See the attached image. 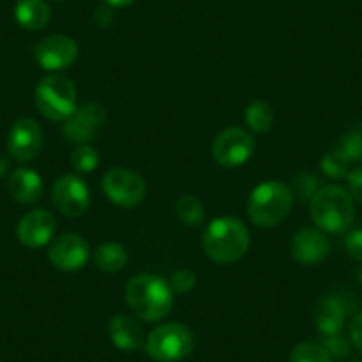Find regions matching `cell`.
<instances>
[{
	"label": "cell",
	"mask_w": 362,
	"mask_h": 362,
	"mask_svg": "<svg viewBox=\"0 0 362 362\" xmlns=\"http://www.w3.org/2000/svg\"><path fill=\"white\" fill-rule=\"evenodd\" d=\"M109 336L114 346L123 351H135L146 344L144 329L137 318L128 315H116L110 318Z\"/></svg>",
	"instance_id": "cell-17"
},
{
	"label": "cell",
	"mask_w": 362,
	"mask_h": 362,
	"mask_svg": "<svg viewBox=\"0 0 362 362\" xmlns=\"http://www.w3.org/2000/svg\"><path fill=\"white\" fill-rule=\"evenodd\" d=\"M8 167H9V160L6 158L4 155H0V177L4 176L6 170H8Z\"/></svg>",
	"instance_id": "cell-35"
},
{
	"label": "cell",
	"mask_w": 362,
	"mask_h": 362,
	"mask_svg": "<svg viewBox=\"0 0 362 362\" xmlns=\"http://www.w3.org/2000/svg\"><path fill=\"white\" fill-rule=\"evenodd\" d=\"M107 4L112 6V8H128L135 2V0H105Z\"/></svg>",
	"instance_id": "cell-34"
},
{
	"label": "cell",
	"mask_w": 362,
	"mask_h": 362,
	"mask_svg": "<svg viewBox=\"0 0 362 362\" xmlns=\"http://www.w3.org/2000/svg\"><path fill=\"white\" fill-rule=\"evenodd\" d=\"M102 189L114 204L121 208H135L146 196V183L137 173L124 167H112L102 180Z\"/></svg>",
	"instance_id": "cell-7"
},
{
	"label": "cell",
	"mask_w": 362,
	"mask_h": 362,
	"mask_svg": "<svg viewBox=\"0 0 362 362\" xmlns=\"http://www.w3.org/2000/svg\"><path fill=\"white\" fill-rule=\"evenodd\" d=\"M344 247H346V252L350 254L354 259L362 261V229H355V231H351L350 235L346 236Z\"/></svg>",
	"instance_id": "cell-30"
},
{
	"label": "cell",
	"mask_w": 362,
	"mask_h": 362,
	"mask_svg": "<svg viewBox=\"0 0 362 362\" xmlns=\"http://www.w3.org/2000/svg\"><path fill=\"white\" fill-rule=\"evenodd\" d=\"M174 291L165 279L141 274L127 284V302L132 311L146 322H158L173 309Z\"/></svg>",
	"instance_id": "cell-2"
},
{
	"label": "cell",
	"mask_w": 362,
	"mask_h": 362,
	"mask_svg": "<svg viewBox=\"0 0 362 362\" xmlns=\"http://www.w3.org/2000/svg\"><path fill=\"white\" fill-rule=\"evenodd\" d=\"M48 259L57 270L76 272L86 267L89 259V245L82 236L75 233H64L52 242L48 249Z\"/></svg>",
	"instance_id": "cell-13"
},
{
	"label": "cell",
	"mask_w": 362,
	"mask_h": 362,
	"mask_svg": "<svg viewBox=\"0 0 362 362\" xmlns=\"http://www.w3.org/2000/svg\"><path fill=\"white\" fill-rule=\"evenodd\" d=\"M89 189L75 174L61 176L52 187V203L66 217L76 218L89 208Z\"/></svg>",
	"instance_id": "cell-10"
},
{
	"label": "cell",
	"mask_w": 362,
	"mask_h": 362,
	"mask_svg": "<svg viewBox=\"0 0 362 362\" xmlns=\"http://www.w3.org/2000/svg\"><path fill=\"white\" fill-rule=\"evenodd\" d=\"M249 245V229L240 218L235 217L215 218L203 233V249L215 263H236L245 256Z\"/></svg>",
	"instance_id": "cell-1"
},
{
	"label": "cell",
	"mask_w": 362,
	"mask_h": 362,
	"mask_svg": "<svg viewBox=\"0 0 362 362\" xmlns=\"http://www.w3.org/2000/svg\"><path fill=\"white\" fill-rule=\"evenodd\" d=\"M311 218L327 233H341L354 221V197L339 185L322 187L309 201Z\"/></svg>",
	"instance_id": "cell-4"
},
{
	"label": "cell",
	"mask_w": 362,
	"mask_h": 362,
	"mask_svg": "<svg viewBox=\"0 0 362 362\" xmlns=\"http://www.w3.org/2000/svg\"><path fill=\"white\" fill-rule=\"evenodd\" d=\"M128 256L123 245L116 242H107L96 249L95 252V263L105 274H116L127 263Z\"/></svg>",
	"instance_id": "cell-20"
},
{
	"label": "cell",
	"mask_w": 362,
	"mask_h": 362,
	"mask_svg": "<svg viewBox=\"0 0 362 362\" xmlns=\"http://www.w3.org/2000/svg\"><path fill=\"white\" fill-rule=\"evenodd\" d=\"M322 170L329 177H334V180H339V177H346L350 174V162L343 158V156L337 155L336 151H329L322 158Z\"/></svg>",
	"instance_id": "cell-27"
},
{
	"label": "cell",
	"mask_w": 362,
	"mask_h": 362,
	"mask_svg": "<svg viewBox=\"0 0 362 362\" xmlns=\"http://www.w3.org/2000/svg\"><path fill=\"white\" fill-rule=\"evenodd\" d=\"M176 215L189 228H196L204 221V208L194 196H181L176 203Z\"/></svg>",
	"instance_id": "cell-23"
},
{
	"label": "cell",
	"mask_w": 362,
	"mask_h": 362,
	"mask_svg": "<svg viewBox=\"0 0 362 362\" xmlns=\"http://www.w3.org/2000/svg\"><path fill=\"white\" fill-rule=\"evenodd\" d=\"M114 20V11H112V6H100L98 9L95 11V22L98 23L100 27H107L110 25Z\"/></svg>",
	"instance_id": "cell-33"
},
{
	"label": "cell",
	"mask_w": 362,
	"mask_h": 362,
	"mask_svg": "<svg viewBox=\"0 0 362 362\" xmlns=\"http://www.w3.org/2000/svg\"><path fill=\"white\" fill-rule=\"evenodd\" d=\"M107 121V110L102 103L90 102L76 107L71 116L62 124V135L68 142L76 146L89 144L103 128Z\"/></svg>",
	"instance_id": "cell-8"
},
{
	"label": "cell",
	"mask_w": 362,
	"mask_h": 362,
	"mask_svg": "<svg viewBox=\"0 0 362 362\" xmlns=\"http://www.w3.org/2000/svg\"><path fill=\"white\" fill-rule=\"evenodd\" d=\"M351 362H362V361H351Z\"/></svg>",
	"instance_id": "cell-37"
},
{
	"label": "cell",
	"mask_w": 362,
	"mask_h": 362,
	"mask_svg": "<svg viewBox=\"0 0 362 362\" xmlns=\"http://www.w3.org/2000/svg\"><path fill=\"white\" fill-rule=\"evenodd\" d=\"M293 206L291 189L279 181H264L250 192L247 215L257 228H274L290 215Z\"/></svg>",
	"instance_id": "cell-3"
},
{
	"label": "cell",
	"mask_w": 362,
	"mask_h": 362,
	"mask_svg": "<svg viewBox=\"0 0 362 362\" xmlns=\"http://www.w3.org/2000/svg\"><path fill=\"white\" fill-rule=\"evenodd\" d=\"M350 339L351 344L357 348L358 354L362 355V311L357 313L351 320V327H350Z\"/></svg>",
	"instance_id": "cell-32"
},
{
	"label": "cell",
	"mask_w": 362,
	"mask_h": 362,
	"mask_svg": "<svg viewBox=\"0 0 362 362\" xmlns=\"http://www.w3.org/2000/svg\"><path fill=\"white\" fill-rule=\"evenodd\" d=\"M290 362H334L322 343H300L291 350Z\"/></svg>",
	"instance_id": "cell-24"
},
{
	"label": "cell",
	"mask_w": 362,
	"mask_h": 362,
	"mask_svg": "<svg viewBox=\"0 0 362 362\" xmlns=\"http://www.w3.org/2000/svg\"><path fill=\"white\" fill-rule=\"evenodd\" d=\"M348 187H350V196L354 197L357 203L362 204V167L350 170L348 174Z\"/></svg>",
	"instance_id": "cell-31"
},
{
	"label": "cell",
	"mask_w": 362,
	"mask_h": 362,
	"mask_svg": "<svg viewBox=\"0 0 362 362\" xmlns=\"http://www.w3.org/2000/svg\"><path fill=\"white\" fill-rule=\"evenodd\" d=\"M100 162L98 151L93 146L82 144L76 146L75 151L71 153V165L78 173H93Z\"/></svg>",
	"instance_id": "cell-25"
},
{
	"label": "cell",
	"mask_w": 362,
	"mask_h": 362,
	"mask_svg": "<svg viewBox=\"0 0 362 362\" xmlns=\"http://www.w3.org/2000/svg\"><path fill=\"white\" fill-rule=\"evenodd\" d=\"M358 281H361V284H362V268L358 270Z\"/></svg>",
	"instance_id": "cell-36"
},
{
	"label": "cell",
	"mask_w": 362,
	"mask_h": 362,
	"mask_svg": "<svg viewBox=\"0 0 362 362\" xmlns=\"http://www.w3.org/2000/svg\"><path fill=\"white\" fill-rule=\"evenodd\" d=\"M194 334L181 323H163L146 337V351L155 362H180L194 350Z\"/></svg>",
	"instance_id": "cell-5"
},
{
	"label": "cell",
	"mask_w": 362,
	"mask_h": 362,
	"mask_svg": "<svg viewBox=\"0 0 362 362\" xmlns=\"http://www.w3.org/2000/svg\"><path fill=\"white\" fill-rule=\"evenodd\" d=\"M355 302L346 300V295H325L316 300L313 320L322 336H330L343 330L348 313L354 311Z\"/></svg>",
	"instance_id": "cell-14"
},
{
	"label": "cell",
	"mask_w": 362,
	"mask_h": 362,
	"mask_svg": "<svg viewBox=\"0 0 362 362\" xmlns=\"http://www.w3.org/2000/svg\"><path fill=\"white\" fill-rule=\"evenodd\" d=\"M290 252L298 263L318 264L329 256L330 243L322 229L304 228L293 236L290 245Z\"/></svg>",
	"instance_id": "cell-16"
},
{
	"label": "cell",
	"mask_w": 362,
	"mask_h": 362,
	"mask_svg": "<svg viewBox=\"0 0 362 362\" xmlns=\"http://www.w3.org/2000/svg\"><path fill=\"white\" fill-rule=\"evenodd\" d=\"M320 189H322V187H320V180L315 174L302 173L293 180V190H291V194H293V199L297 197V199L300 201H311V197L315 196Z\"/></svg>",
	"instance_id": "cell-26"
},
{
	"label": "cell",
	"mask_w": 362,
	"mask_h": 362,
	"mask_svg": "<svg viewBox=\"0 0 362 362\" xmlns=\"http://www.w3.org/2000/svg\"><path fill=\"white\" fill-rule=\"evenodd\" d=\"M41 146H43V132L37 121L30 117L15 121L8 137V153L11 158L20 163L33 162L40 155Z\"/></svg>",
	"instance_id": "cell-12"
},
{
	"label": "cell",
	"mask_w": 362,
	"mask_h": 362,
	"mask_svg": "<svg viewBox=\"0 0 362 362\" xmlns=\"http://www.w3.org/2000/svg\"><path fill=\"white\" fill-rule=\"evenodd\" d=\"M34 102L47 119L66 121L76 109V89L66 76H45L34 90Z\"/></svg>",
	"instance_id": "cell-6"
},
{
	"label": "cell",
	"mask_w": 362,
	"mask_h": 362,
	"mask_svg": "<svg viewBox=\"0 0 362 362\" xmlns=\"http://www.w3.org/2000/svg\"><path fill=\"white\" fill-rule=\"evenodd\" d=\"M15 18L25 30H41L50 22V8L45 0H18L15 6Z\"/></svg>",
	"instance_id": "cell-19"
},
{
	"label": "cell",
	"mask_w": 362,
	"mask_h": 362,
	"mask_svg": "<svg viewBox=\"0 0 362 362\" xmlns=\"http://www.w3.org/2000/svg\"><path fill=\"white\" fill-rule=\"evenodd\" d=\"M254 148L256 144H254L252 135L242 128L233 127L226 128L217 135L211 146V155L221 167L235 169V167L243 165L252 156Z\"/></svg>",
	"instance_id": "cell-9"
},
{
	"label": "cell",
	"mask_w": 362,
	"mask_h": 362,
	"mask_svg": "<svg viewBox=\"0 0 362 362\" xmlns=\"http://www.w3.org/2000/svg\"><path fill=\"white\" fill-rule=\"evenodd\" d=\"M196 274H192L190 270H177L173 274L169 284L176 293H189L196 286Z\"/></svg>",
	"instance_id": "cell-29"
},
{
	"label": "cell",
	"mask_w": 362,
	"mask_h": 362,
	"mask_svg": "<svg viewBox=\"0 0 362 362\" xmlns=\"http://www.w3.org/2000/svg\"><path fill=\"white\" fill-rule=\"evenodd\" d=\"M9 194L22 204L36 203L43 196V180L36 170L20 167L9 177Z\"/></svg>",
	"instance_id": "cell-18"
},
{
	"label": "cell",
	"mask_w": 362,
	"mask_h": 362,
	"mask_svg": "<svg viewBox=\"0 0 362 362\" xmlns=\"http://www.w3.org/2000/svg\"><path fill=\"white\" fill-rule=\"evenodd\" d=\"M322 344L327 348V350H329V354L332 355L334 358L348 357L351 351V346H354L350 337L343 336L341 332L330 334V336H323Z\"/></svg>",
	"instance_id": "cell-28"
},
{
	"label": "cell",
	"mask_w": 362,
	"mask_h": 362,
	"mask_svg": "<svg viewBox=\"0 0 362 362\" xmlns=\"http://www.w3.org/2000/svg\"><path fill=\"white\" fill-rule=\"evenodd\" d=\"M334 151L339 156H343V158L350 163L362 160V124L350 128V130L337 141Z\"/></svg>",
	"instance_id": "cell-22"
},
{
	"label": "cell",
	"mask_w": 362,
	"mask_h": 362,
	"mask_svg": "<svg viewBox=\"0 0 362 362\" xmlns=\"http://www.w3.org/2000/svg\"><path fill=\"white\" fill-rule=\"evenodd\" d=\"M34 57H36L37 64L47 71H62L76 61L78 47L69 36L52 34L36 45Z\"/></svg>",
	"instance_id": "cell-11"
},
{
	"label": "cell",
	"mask_w": 362,
	"mask_h": 362,
	"mask_svg": "<svg viewBox=\"0 0 362 362\" xmlns=\"http://www.w3.org/2000/svg\"><path fill=\"white\" fill-rule=\"evenodd\" d=\"M55 224L57 222L50 211L33 210L20 218L16 236L22 245L29 247V249H40L54 238L55 228H57Z\"/></svg>",
	"instance_id": "cell-15"
},
{
	"label": "cell",
	"mask_w": 362,
	"mask_h": 362,
	"mask_svg": "<svg viewBox=\"0 0 362 362\" xmlns=\"http://www.w3.org/2000/svg\"><path fill=\"white\" fill-rule=\"evenodd\" d=\"M245 123L256 134H264L274 124V109L267 102H252L245 110Z\"/></svg>",
	"instance_id": "cell-21"
}]
</instances>
